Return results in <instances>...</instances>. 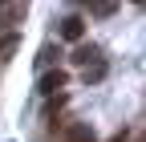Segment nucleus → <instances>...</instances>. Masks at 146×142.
<instances>
[{
	"label": "nucleus",
	"mask_w": 146,
	"mask_h": 142,
	"mask_svg": "<svg viewBox=\"0 0 146 142\" xmlns=\"http://www.w3.org/2000/svg\"><path fill=\"white\" fill-rule=\"evenodd\" d=\"M16 49V37H12V33H4V37H0V53H12Z\"/></svg>",
	"instance_id": "nucleus-7"
},
{
	"label": "nucleus",
	"mask_w": 146,
	"mask_h": 142,
	"mask_svg": "<svg viewBox=\"0 0 146 142\" xmlns=\"http://www.w3.org/2000/svg\"><path fill=\"white\" fill-rule=\"evenodd\" d=\"M57 90H65V73H61V69L41 77V94H57Z\"/></svg>",
	"instance_id": "nucleus-4"
},
{
	"label": "nucleus",
	"mask_w": 146,
	"mask_h": 142,
	"mask_svg": "<svg viewBox=\"0 0 146 142\" xmlns=\"http://www.w3.org/2000/svg\"><path fill=\"white\" fill-rule=\"evenodd\" d=\"M61 142H98L94 130H89V122H69L61 130Z\"/></svg>",
	"instance_id": "nucleus-1"
},
{
	"label": "nucleus",
	"mask_w": 146,
	"mask_h": 142,
	"mask_svg": "<svg viewBox=\"0 0 146 142\" xmlns=\"http://www.w3.org/2000/svg\"><path fill=\"white\" fill-rule=\"evenodd\" d=\"M98 57H102V53H98V49H77V53H73V61H77L81 69H85L89 61H98Z\"/></svg>",
	"instance_id": "nucleus-6"
},
{
	"label": "nucleus",
	"mask_w": 146,
	"mask_h": 142,
	"mask_svg": "<svg viewBox=\"0 0 146 142\" xmlns=\"http://www.w3.org/2000/svg\"><path fill=\"white\" fill-rule=\"evenodd\" d=\"M110 142H126V134H114V138H110Z\"/></svg>",
	"instance_id": "nucleus-8"
},
{
	"label": "nucleus",
	"mask_w": 146,
	"mask_h": 142,
	"mask_svg": "<svg viewBox=\"0 0 146 142\" xmlns=\"http://www.w3.org/2000/svg\"><path fill=\"white\" fill-rule=\"evenodd\" d=\"M81 77H85V81H102V77H106V61H102V57L89 61V65L81 69Z\"/></svg>",
	"instance_id": "nucleus-5"
},
{
	"label": "nucleus",
	"mask_w": 146,
	"mask_h": 142,
	"mask_svg": "<svg viewBox=\"0 0 146 142\" xmlns=\"http://www.w3.org/2000/svg\"><path fill=\"white\" fill-rule=\"evenodd\" d=\"M25 4H0V25H16V21H25Z\"/></svg>",
	"instance_id": "nucleus-3"
},
{
	"label": "nucleus",
	"mask_w": 146,
	"mask_h": 142,
	"mask_svg": "<svg viewBox=\"0 0 146 142\" xmlns=\"http://www.w3.org/2000/svg\"><path fill=\"white\" fill-rule=\"evenodd\" d=\"M61 37L65 41H81L85 37V21H81V16H65V21H61Z\"/></svg>",
	"instance_id": "nucleus-2"
}]
</instances>
